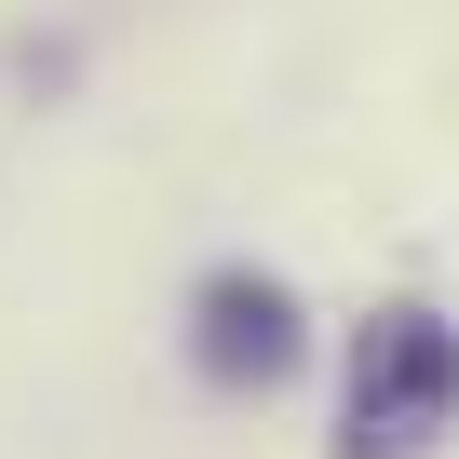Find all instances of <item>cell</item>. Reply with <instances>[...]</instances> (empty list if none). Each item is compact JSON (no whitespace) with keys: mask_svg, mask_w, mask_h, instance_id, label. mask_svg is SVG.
<instances>
[{"mask_svg":"<svg viewBox=\"0 0 459 459\" xmlns=\"http://www.w3.org/2000/svg\"><path fill=\"white\" fill-rule=\"evenodd\" d=\"M459 419V325L432 311H378L351 338V405H338V459H419Z\"/></svg>","mask_w":459,"mask_h":459,"instance_id":"cell-1","label":"cell"},{"mask_svg":"<svg viewBox=\"0 0 459 459\" xmlns=\"http://www.w3.org/2000/svg\"><path fill=\"white\" fill-rule=\"evenodd\" d=\"M189 351H203V378H284L298 365V298L271 284V271H216L203 284V311H189Z\"/></svg>","mask_w":459,"mask_h":459,"instance_id":"cell-2","label":"cell"}]
</instances>
